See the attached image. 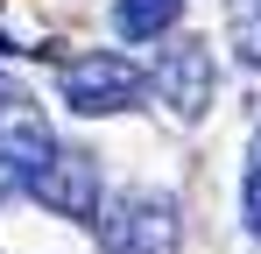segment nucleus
<instances>
[{
  "instance_id": "6e6552de",
  "label": "nucleus",
  "mask_w": 261,
  "mask_h": 254,
  "mask_svg": "<svg viewBox=\"0 0 261 254\" xmlns=\"http://www.w3.org/2000/svg\"><path fill=\"white\" fill-rule=\"evenodd\" d=\"M240 219H247V233L261 240V141H254V156H247V176H240Z\"/></svg>"
},
{
  "instance_id": "7ed1b4c3",
  "label": "nucleus",
  "mask_w": 261,
  "mask_h": 254,
  "mask_svg": "<svg viewBox=\"0 0 261 254\" xmlns=\"http://www.w3.org/2000/svg\"><path fill=\"white\" fill-rule=\"evenodd\" d=\"M57 92H64V106H71V113L106 120V113H127V106L148 99V71L127 64V57H113V49H92V57H71V64H64Z\"/></svg>"
},
{
  "instance_id": "423d86ee",
  "label": "nucleus",
  "mask_w": 261,
  "mask_h": 254,
  "mask_svg": "<svg viewBox=\"0 0 261 254\" xmlns=\"http://www.w3.org/2000/svg\"><path fill=\"white\" fill-rule=\"evenodd\" d=\"M176 14H184V0H113V29L127 42H155L176 29Z\"/></svg>"
},
{
  "instance_id": "f03ea898",
  "label": "nucleus",
  "mask_w": 261,
  "mask_h": 254,
  "mask_svg": "<svg viewBox=\"0 0 261 254\" xmlns=\"http://www.w3.org/2000/svg\"><path fill=\"white\" fill-rule=\"evenodd\" d=\"M49 148H57V134H49L43 106L14 78H0V205L29 198V176L49 163Z\"/></svg>"
},
{
  "instance_id": "f257e3e1",
  "label": "nucleus",
  "mask_w": 261,
  "mask_h": 254,
  "mask_svg": "<svg viewBox=\"0 0 261 254\" xmlns=\"http://www.w3.org/2000/svg\"><path fill=\"white\" fill-rule=\"evenodd\" d=\"M99 254H176L184 247V212L163 191H120L99 205Z\"/></svg>"
},
{
  "instance_id": "0eeeda50",
  "label": "nucleus",
  "mask_w": 261,
  "mask_h": 254,
  "mask_svg": "<svg viewBox=\"0 0 261 254\" xmlns=\"http://www.w3.org/2000/svg\"><path fill=\"white\" fill-rule=\"evenodd\" d=\"M226 36L240 49V64L261 71V0H233V7H226Z\"/></svg>"
},
{
  "instance_id": "20e7f679",
  "label": "nucleus",
  "mask_w": 261,
  "mask_h": 254,
  "mask_svg": "<svg viewBox=\"0 0 261 254\" xmlns=\"http://www.w3.org/2000/svg\"><path fill=\"white\" fill-rule=\"evenodd\" d=\"M29 198L57 219H99V163H92L85 148H49V163L29 176Z\"/></svg>"
},
{
  "instance_id": "39448f33",
  "label": "nucleus",
  "mask_w": 261,
  "mask_h": 254,
  "mask_svg": "<svg viewBox=\"0 0 261 254\" xmlns=\"http://www.w3.org/2000/svg\"><path fill=\"white\" fill-rule=\"evenodd\" d=\"M148 92L170 106L176 120H198V113L212 106V92H219L212 49H205V42H170V49L155 57V71H148Z\"/></svg>"
}]
</instances>
